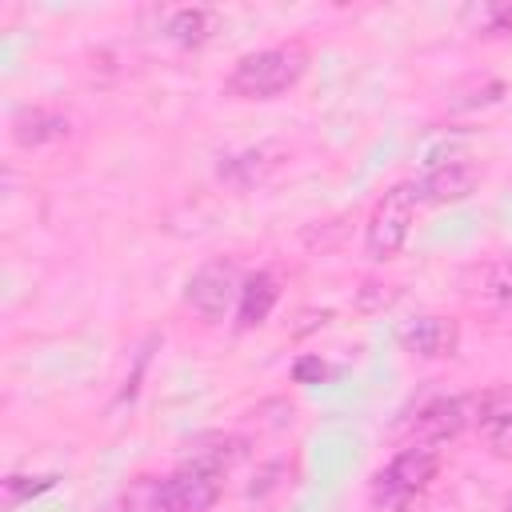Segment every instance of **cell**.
Segmentation results:
<instances>
[{
  "label": "cell",
  "mask_w": 512,
  "mask_h": 512,
  "mask_svg": "<svg viewBox=\"0 0 512 512\" xmlns=\"http://www.w3.org/2000/svg\"><path fill=\"white\" fill-rule=\"evenodd\" d=\"M308 68V56L300 48H264L244 56L232 76H228V92L244 96V100H272L280 92H288Z\"/></svg>",
  "instance_id": "cell-1"
},
{
  "label": "cell",
  "mask_w": 512,
  "mask_h": 512,
  "mask_svg": "<svg viewBox=\"0 0 512 512\" xmlns=\"http://www.w3.org/2000/svg\"><path fill=\"white\" fill-rule=\"evenodd\" d=\"M412 204H416L412 184H396L392 192H384V200L376 204V212L368 220V232H364V244H368L372 260H392L404 248L408 228H412Z\"/></svg>",
  "instance_id": "cell-2"
},
{
  "label": "cell",
  "mask_w": 512,
  "mask_h": 512,
  "mask_svg": "<svg viewBox=\"0 0 512 512\" xmlns=\"http://www.w3.org/2000/svg\"><path fill=\"white\" fill-rule=\"evenodd\" d=\"M220 500V472L184 464L176 476H168L156 488L152 508L156 512H208Z\"/></svg>",
  "instance_id": "cell-3"
},
{
  "label": "cell",
  "mask_w": 512,
  "mask_h": 512,
  "mask_svg": "<svg viewBox=\"0 0 512 512\" xmlns=\"http://www.w3.org/2000/svg\"><path fill=\"white\" fill-rule=\"evenodd\" d=\"M436 472H440V452H436L432 444H412V448H404V452L380 472V488H384L388 496L404 500V496H416L420 488H428V484L436 480Z\"/></svg>",
  "instance_id": "cell-4"
},
{
  "label": "cell",
  "mask_w": 512,
  "mask_h": 512,
  "mask_svg": "<svg viewBox=\"0 0 512 512\" xmlns=\"http://www.w3.org/2000/svg\"><path fill=\"white\" fill-rule=\"evenodd\" d=\"M232 292H236V272H232V264H204V268L188 280L184 300H188V308H192L196 316L220 320V316L228 312V304H232Z\"/></svg>",
  "instance_id": "cell-5"
},
{
  "label": "cell",
  "mask_w": 512,
  "mask_h": 512,
  "mask_svg": "<svg viewBox=\"0 0 512 512\" xmlns=\"http://www.w3.org/2000/svg\"><path fill=\"white\" fill-rule=\"evenodd\" d=\"M472 420H476V396L436 400L416 416V436L424 444H444V440H456Z\"/></svg>",
  "instance_id": "cell-6"
},
{
  "label": "cell",
  "mask_w": 512,
  "mask_h": 512,
  "mask_svg": "<svg viewBox=\"0 0 512 512\" xmlns=\"http://www.w3.org/2000/svg\"><path fill=\"white\" fill-rule=\"evenodd\" d=\"M476 184H480V172H476L472 164L452 160V164L428 168V176L416 180L412 192H416V200H424V204H456V200H468V196L476 192Z\"/></svg>",
  "instance_id": "cell-7"
},
{
  "label": "cell",
  "mask_w": 512,
  "mask_h": 512,
  "mask_svg": "<svg viewBox=\"0 0 512 512\" xmlns=\"http://www.w3.org/2000/svg\"><path fill=\"white\" fill-rule=\"evenodd\" d=\"M68 132H72V120L52 108H24L12 120V140L20 148H48V144L68 140Z\"/></svg>",
  "instance_id": "cell-8"
},
{
  "label": "cell",
  "mask_w": 512,
  "mask_h": 512,
  "mask_svg": "<svg viewBox=\"0 0 512 512\" xmlns=\"http://www.w3.org/2000/svg\"><path fill=\"white\" fill-rule=\"evenodd\" d=\"M400 344L424 360H436V356H452L456 352V324L448 316H416L412 324H404L400 332Z\"/></svg>",
  "instance_id": "cell-9"
},
{
  "label": "cell",
  "mask_w": 512,
  "mask_h": 512,
  "mask_svg": "<svg viewBox=\"0 0 512 512\" xmlns=\"http://www.w3.org/2000/svg\"><path fill=\"white\" fill-rule=\"evenodd\" d=\"M276 296H280V288H276V280H272L268 272L248 276L244 288H240V324H244V328L264 324L268 312H272V304H276Z\"/></svg>",
  "instance_id": "cell-10"
},
{
  "label": "cell",
  "mask_w": 512,
  "mask_h": 512,
  "mask_svg": "<svg viewBox=\"0 0 512 512\" xmlns=\"http://www.w3.org/2000/svg\"><path fill=\"white\" fill-rule=\"evenodd\" d=\"M212 28H216V16H212L208 8H176V12L168 16V24H164V32H168L176 44H184V48L204 44V40L212 36Z\"/></svg>",
  "instance_id": "cell-11"
},
{
  "label": "cell",
  "mask_w": 512,
  "mask_h": 512,
  "mask_svg": "<svg viewBox=\"0 0 512 512\" xmlns=\"http://www.w3.org/2000/svg\"><path fill=\"white\" fill-rule=\"evenodd\" d=\"M240 452H244V440H236V436H212V440L196 444V452H188V464L224 476V468H232L240 460Z\"/></svg>",
  "instance_id": "cell-12"
},
{
  "label": "cell",
  "mask_w": 512,
  "mask_h": 512,
  "mask_svg": "<svg viewBox=\"0 0 512 512\" xmlns=\"http://www.w3.org/2000/svg\"><path fill=\"white\" fill-rule=\"evenodd\" d=\"M272 156H276L272 148H248V152L224 156L220 176H224V180H236V184H252V180H260L268 168H276V160H272Z\"/></svg>",
  "instance_id": "cell-13"
},
{
  "label": "cell",
  "mask_w": 512,
  "mask_h": 512,
  "mask_svg": "<svg viewBox=\"0 0 512 512\" xmlns=\"http://www.w3.org/2000/svg\"><path fill=\"white\" fill-rule=\"evenodd\" d=\"M512 420V384H500L484 396H476V424L492 428V424H508Z\"/></svg>",
  "instance_id": "cell-14"
},
{
  "label": "cell",
  "mask_w": 512,
  "mask_h": 512,
  "mask_svg": "<svg viewBox=\"0 0 512 512\" xmlns=\"http://www.w3.org/2000/svg\"><path fill=\"white\" fill-rule=\"evenodd\" d=\"M480 292L500 300V304H512V260H496L480 272Z\"/></svg>",
  "instance_id": "cell-15"
},
{
  "label": "cell",
  "mask_w": 512,
  "mask_h": 512,
  "mask_svg": "<svg viewBox=\"0 0 512 512\" xmlns=\"http://www.w3.org/2000/svg\"><path fill=\"white\" fill-rule=\"evenodd\" d=\"M396 300V288L392 284H380V280H364V288L356 292V308L360 312H380Z\"/></svg>",
  "instance_id": "cell-16"
},
{
  "label": "cell",
  "mask_w": 512,
  "mask_h": 512,
  "mask_svg": "<svg viewBox=\"0 0 512 512\" xmlns=\"http://www.w3.org/2000/svg\"><path fill=\"white\" fill-rule=\"evenodd\" d=\"M44 488H52V476H8L4 480V492H8L12 504H20L24 496H36Z\"/></svg>",
  "instance_id": "cell-17"
},
{
  "label": "cell",
  "mask_w": 512,
  "mask_h": 512,
  "mask_svg": "<svg viewBox=\"0 0 512 512\" xmlns=\"http://www.w3.org/2000/svg\"><path fill=\"white\" fill-rule=\"evenodd\" d=\"M280 476H284V464H280V460H272V464H264V468L256 472V480L248 484V496H252V500H260V496H268L272 488H280Z\"/></svg>",
  "instance_id": "cell-18"
},
{
  "label": "cell",
  "mask_w": 512,
  "mask_h": 512,
  "mask_svg": "<svg viewBox=\"0 0 512 512\" xmlns=\"http://www.w3.org/2000/svg\"><path fill=\"white\" fill-rule=\"evenodd\" d=\"M292 376H296L300 384H308V380H320V376H324V364H320L316 356H304V360H296Z\"/></svg>",
  "instance_id": "cell-19"
},
{
  "label": "cell",
  "mask_w": 512,
  "mask_h": 512,
  "mask_svg": "<svg viewBox=\"0 0 512 512\" xmlns=\"http://www.w3.org/2000/svg\"><path fill=\"white\" fill-rule=\"evenodd\" d=\"M488 28H492V32H512V4H496Z\"/></svg>",
  "instance_id": "cell-20"
},
{
  "label": "cell",
  "mask_w": 512,
  "mask_h": 512,
  "mask_svg": "<svg viewBox=\"0 0 512 512\" xmlns=\"http://www.w3.org/2000/svg\"><path fill=\"white\" fill-rule=\"evenodd\" d=\"M508 512H512V500H508Z\"/></svg>",
  "instance_id": "cell-21"
}]
</instances>
